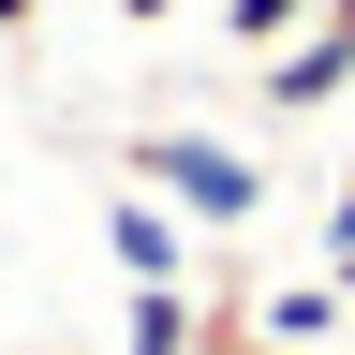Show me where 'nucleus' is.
<instances>
[{
    "mask_svg": "<svg viewBox=\"0 0 355 355\" xmlns=\"http://www.w3.org/2000/svg\"><path fill=\"white\" fill-rule=\"evenodd\" d=\"M133 193L193 207L207 237H237V222L266 207V163H252V148H222V133H193V119H163V133H133Z\"/></svg>",
    "mask_w": 355,
    "mask_h": 355,
    "instance_id": "nucleus-1",
    "label": "nucleus"
},
{
    "mask_svg": "<svg viewBox=\"0 0 355 355\" xmlns=\"http://www.w3.org/2000/svg\"><path fill=\"white\" fill-rule=\"evenodd\" d=\"M193 237H207V222L163 207V193H119V207H104V266H119V282H178V266H193Z\"/></svg>",
    "mask_w": 355,
    "mask_h": 355,
    "instance_id": "nucleus-2",
    "label": "nucleus"
},
{
    "mask_svg": "<svg viewBox=\"0 0 355 355\" xmlns=\"http://www.w3.org/2000/svg\"><path fill=\"white\" fill-rule=\"evenodd\" d=\"M340 89H355V0H326V15L266 60V104H296V119H311V104H340Z\"/></svg>",
    "mask_w": 355,
    "mask_h": 355,
    "instance_id": "nucleus-3",
    "label": "nucleus"
},
{
    "mask_svg": "<svg viewBox=\"0 0 355 355\" xmlns=\"http://www.w3.org/2000/svg\"><path fill=\"white\" fill-rule=\"evenodd\" d=\"M193 326H207V311L178 296V282H133V326H119V340H133V355H193Z\"/></svg>",
    "mask_w": 355,
    "mask_h": 355,
    "instance_id": "nucleus-4",
    "label": "nucleus"
},
{
    "mask_svg": "<svg viewBox=\"0 0 355 355\" xmlns=\"http://www.w3.org/2000/svg\"><path fill=\"white\" fill-rule=\"evenodd\" d=\"M340 311H355L340 282H282V296H266V311H252V326H266V340H296V355H311V340H326V326H340Z\"/></svg>",
    "mask_w": 355,
    "mask_h": 355,
    "instance_id": "nucleus-5",
    "label": "nucleus"
},
{
    "mask_svg": "<svg viewBox=\"0 0 355 355\" xmlns=\"http://www.w3.org/2000/svg\"><path fill=\"white\" fill-rule=\"evenodd\" d=\"M311 15H326V0H222V30H237V44H252V60H282V44H296Z\"/></svg>",
    "mask_w": 355,
    "mask_h": 355,
    "instance_id": "nucleus-6",
    "label": "nucleus"
},
{
    "mask_svg": "<svg viewBox=\"0 0 355 355\" xmlns=\"http://www.w3.org/2000/svg\"><path fill=\"white\" fill-rule=\"evenodd\" d=\"M237 355H296V340H237Z\"/></svg>",
    "mask_w": 355,
    "mask_h": 355,
    "instance_id": "nucleus-7",
    "label": "nucleus"
}]
</instances>
